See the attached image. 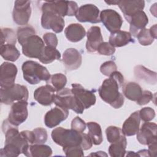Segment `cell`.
Masks as SVG:
<instances>
[{
	"label": "cell",
	"instance_id": "cell-1",
	"mask_svg": "<svg viewBox=\"0 0 157 157\" xmlns=\"http://www.w3.org/2000/svg\"><path fill=\"white\" fill-rule=\"evenodd\" d=\"M124 85V77L118 71L114 72L109 78L104 80L99 88V94L104 102L115 109L120 108L124 103L123 94L120 88Z\"/></svg>",
	"mask_w": 157,
	"mask_h": 157
},
{
	"label": "cell",
	"instance_id": "cell-2",
	"mask_svg": "<svg viewBox=\"0 0 157 157\" xmlns=\"http://www.w3.org/2000/svg\"><path fill=\"white\" fill-rule=\"evenodd\" d=\"M2 129L6 137L2 155L7 157H16L21 153L25 155L30 144L19 132L17 126L10 124L7 119L3 121Z\"/></svg>",
	"mask_w": 157,
	"mask_h": 157
},
{
	"label": "cell",
	"instance_id": "cell-3",
	"mask_svg": "<svg viewBox=\"0 0 157 157\" xmlns=\"http://www.w3.org/2000/svg\"><path fill=\"white\" fill-rule=\"evenodd\" d=\"M24 79L31 85L44 80L48 82L51 77L48 71L42 65L34 61H26L22 64Z\"/></svg>",
	"mask_w": 157,
	"mask_h": 157
},
{
	"label": "cell",
	"instance_id": "cell-4",
	"mask_svg": "<svg viewBox=\"0 0 157 157\" xmlns=\"http://www.w3.org/2000/svg\"><path fill=\"white\" fill-rule=\"evenodd\" d=\"M42 26L46 29H52L56 33L62 32L65 25L64 20L52 9L49 1L45 2L42 4Z\"/></svg>",
	"mask_w": 157,
	"mask_h": 157
},
{
	"label": "cell",
	"instance_id": "cell-5",
	"mask_svg": "<svg viewBox=\"0 0 157 157\" xmlns=\"http://www.w3.org/2000/svg\"><path fill=\"white\" fill-rule=\"evenodd\" d=\"M54 142L63 147L80 145L82 142V135L72 129H67L62 127L54 129L52 132Z\"/></svg>",
	"mask_w": 157,
	"mask_h": 157
},
{
	"label": "cell",
	"instance_id": "cell-6",
	"mask_svg": "<svg viewBox=\"0 0 157 157\" xmlns=\"http://www.w3.org/2000/svg\"><path fill=\"white\" fill-rule=\"evenodd\" d=\"M54 103L56 105L71 109L75 113L82 114L84 111V107L77 98L72 93L71 90L64 88L57 92L55 94Z\"/></svg>",
	"mask_w": 157,
	"mask_h": 157
},
{
	"label": "cell",
	"instance_id": "cell-7",
	"mask_svg": "<svg viewBox=\"0 0 157 157\" xmlns=\"http://www.w3.org/2000/svg\"><path fill=\"white\" fill-rule=\"evenodd\" d=\"M29 92L26 86L14 84L6 88H1V102L2 104L9 105L15 101H26L28 98Z\"/></svg>",
	"mask_w": 157,
	"mask_h": 157
},
{
	"label": "cell",
	"instance_id": "cell-8",
	"mask_svg": "<svg viewBox=\"0 0 157 157\" xmlns=\"http://www.w3.org/2000/svg\"><path fill=\"white\" fill-rule=\"evenodd\" d=\"M22 52L27 57L39 59L45 48L43 40L37 35L26 39L21 45Z\"/></svg>",
	"mask_w": 157,
	"mask_h": 157
},
{
	"label": "cell",
	"instance_id": "cell-9",
	"mask_svg": "<svg viewBox=\"0 0 157 157\" xmlns=\"http://www.w3.org/2000/svg\"><path fill=\"white\" fill-rule=\"evenodd\" d=\"M31 14V2L29 1L17 0L14 2L12 12L13 21L18 25L28 23Z\"/></svg>",
	"mask_w": 157,
	"mask_h": 157
},
{
	"label": "cell",
	"instance_id": "cell-10",
	"mask_svg": "<svg viewBox=\"0 0 157 157\" xmlns=\"http://www.w3.org/2000/svg\"><path fill=\"white\" fill-rule=\"evenodd\" d=\"M100 21L111 33L119 31L123 24L121 15L112 9H105L99 15Z\"/></svg>",
	"mask_w": 157,
	"mask_h": 157
},
{
	"label": "cell",
	"instance_id": "cell-11",
	"mask_svg": "<svg viewBox=\"0 0 157 157\" xmlns=\"http://www.w3.org/2000/svg\"><path fill=\"white\" fill-rule=\"evenodd\" d=\"M28 102L26 101H17L12 104L7 120L13 126H18L23 123L28 116Z\"/></svg>",
	"mask_w": 157,
	"mask_h": 157
},
{
	"label": "cell",
	"instance_id": "cell-12",
	"mask_svg": "<svg viewBox=\"0 0 157 157\" xmlns=\"http://www.w3.org/2000/svg\"><path fill=\"white\" fill-rule=\"evenodd\" d=\"M75 16L80 22L98 23L101 21L99 9L92 4H87L80 7Z\"/></svg>",
	"mask_w": 157,
	"mask_h": 157
},
{
	"label": "cell",
	"instance_id": "cell-13",
	"mask_svg": "<svg viewBox=\"0 0 157 157\" xmlns=\"http://www.w3.org/2000/svg\"><path fill=\"white\" fill-rule=\"evenodd\" d=\"M157 125L155 123L145 122L139 128L137 134V139L142 145H149L157 141Z\"/></svg>",
	"mask_w": 157,
	"mask_h": 157
},
{
	"label": "cell",
	"instance_id": "cell-14",
	"mask_svg": "<svg viewBox=\"0 0 157 157\" xmlns=\"http://www.w3.org/2000/svg\"><path fill=\"white\" fill-rule=\"evenodd\" d=\"M71 91L85 109L90 108L96 103V96L94 92L86 90L78 83L72 84Z\"/></svg>",
	"mask_w": 157,
	"mask_h": 157
},
{
	"label": "cell",
	"instance_id": "cell-15",
	"mask_svg": "<svg viewBox=\"0 0 157 157\" xmlns=\"http://www.w3.org/2000/svg\"><path fill=\"white\" fill-rule=\"evenodd\" d=\"M0 70L1 88H6L14 85L17 74V66L13 63L4 62L1 65Z\"/></svg>",
	"mask_w": 157,
	"mask_h": 157
},
{
	"label": "cell",
	"instance_id": "cell-16",
	"mask_svg": "<svg viewBox=\"0 0 157 157\" xmlns=\"http://www.w3.org/2000/svg\"><path fill=\"white\" fill-rule=\"evenodd\" d=\"M69 115V111L65 108L56 105L48 111L44 117V123L46 126L52 128L65 120Z\"/></svg>",
	"mask_w": 157,
	"mask_h": 157
},
{
	"label": "cell",
	"instance_id": "cell-17",
	"mask_svg": "<svg viewBox=\"0 0 157 157\" xmlns=\"http://www.w3.org/2000/svg\"><path fill=\"white\" fill-rule=\"evenodd\" d=\"M49 3L52 9L62 17L75 15L78 9L77 4L74 1H49Z\"/></svg>",
	"mask_w": 157,
	"mask_h": 157
},
{
	"label": "cell",
	"instance_id": "cell-18",
	"mask_svg": "<svg viewBox=\"0 0 157 157\" xmlns=\"http://www.w3.org/2000/svg\"><path fill=\"white\" fill-rule=\"evenodd\" d=\"M55 90L50 85H46L37 88L34 92V98L40 104L48 106L54 102Z\"/></svg>",
	"mask_w": 157,
	"mask_h": 157
},
{
	"label": "cell",
	"instance_id": "cell-19",
	"mask_svg": "<svg viewBox=\"0 0 157 157\" xmlns=\"http://www.w3.org/2000/svg\"><path fill=\"white\" fill-rule=\"evenodd\" d=\"M63 62L67 71H73L78 69L81 66L82 57L77 50L74 48H69L63 53Z\"/></svg>",
	"mask_w": 157,
	"mask_h": 157
},
{
	"label": "cell",
	"instance_id": "cell-20",
	"mask_svg": "<svg viewBox=\"0 0 157 157\" xmlns=\"http://www.w3.org/2000/svg\"><path fill=\"white\" fill-rule=\"evenodd\" d=\"M118 6L128 21L132 15L144 9L145 7V1L141 0L119 1Z\"/></svg>",
	"mask_w": 157,
	"mask_h": 157
},
{
	"label": "cell",
	"instance_id": "cell-21",
	"mask_svg": "<svg viewBox=\"0 0 157 157\" xmlns=\"http://www.w3.org/2000/svg\"><path fill=\"white\" fill-rule=\"evenodd\" d=\"M128 22L130 24L131 35L136 37L139 32L144 29L148 24V18L146 13L143 10H140L132 15Z\"/></svg>",
	"mask_w": 157,
	"mask_h": 157
},
{
	"label": "cell",
	"instance_id": "cell-22",
	"mask_svg": "<svg viewBox=\"0 0 157 157\" xmlns=\"http://www.w3.org/2000/svg\"><path fill=\"white\" fill-rule=\"evenodd\" d=\"M86 48L88 52L94 53L97 52L99 45L103 42L101 28L99 26H91L88 31Z\"/></svg>",
	"mask_w": 157,
	"mask_h": 157
},
{
	"label": "cell",
	"instance_id": "cell-23",
	"mask_svg": "<svg viewBox=\"0 0 157 157\" xmlns=\"http://www.w3.org/2000/svg\"><path fill=\"white\" fill-rule=\"evenodd\" d=\"M140 118L139 111H136L125 120L122 126V133L126 136L136 134L139 129Z\"/></svg>",
	"mask_w": 157,
	"mask_h": 157
},
{
	"label": "cell",
	"instance_id": "cell-24",
	"mask_svg": "<svg viewBox=\"0 0 157 157\" xmlns=\"http://www.w3.org/2000/svg\"><path fill=\"white\" fill-rule=\"evenodd\" d=\"M67 39L72 42L80 41L86 35V31L82 25L78 23H72L67 26L64 30Z\"/></svg>",
	"mask_w": 157,
	"mask_h": 157
},
{
	"label": "cell",
	"instance_id": "cell-25",
	"mask_svg": "<svg viewBox=\"0 0 157 157\" xmlns=\"http://www.w3.org/2000/svg\"><path fill=\"white\" fill-rule=\"evenodd\" d=\"M109 40V43L114 47H121L133 42L130 33L121 30L111 33Z\"/></svg>",
	"mask_w": 157,
	"mask_h": 157
},
{
	"label": "cell",
	"instance_id": "cell-26",
	"mask_svg": "<svg viewBox=\"0 0 157 157\" xmlns=\"http://www.w3.org/2000/svg\"><path fill=\"white\" fill-rule=\"evenodd\" d=\"M122 92L126 98L136 102L140 97L143 90L138 83L130 82L123 85L122 87Z\"/></svg>",
	"mask_w": 157,
	"mask_h": 157
},
{
	"label": "cell",
	"instance_id": "cell-27",
	"mask_svg": "<svg viewBox=\"0 0 157 157\" xmlns=\"http://www.w3.org/2000/svg\"><path fill=\"white\" fill-rule=\"evenodd\" d=\"M52 155V148L47 145H29L25 155L28 157H48Z\"/></svg>",
	"mask_w": 157,
	"mask_h": 157
},
{
	"label": "cell",
	"instance_id": "cell-28",
	"mask_svg": "<svg viewBox=\"0 0 157 157\" xmlns=\"http://www.w3.org/2000/svg\"><path fill=\"white\" fill-rule=\"evenodd\" d=\"M134 75L136 78L144 80L148 84L155 85L156 83V73L143 66L139 65L134 68Z\"/></svg>",
	"mask_w": 157,
	"mask_h": 157
},
{
	"label": "cell",
	"instance_id": "cell-29",
	"mask_svg": "<svg viewBox=\"0 0 157 157\" xmlns=\"http://www.w3.org/2000/svg\"><path fill=\"white\" fill-rule=\"evenodd\" d=\"M127 140L125 136L122 134L120 139L112 143L109 148V153L112 157H123L126 153Z\"/></svg>",
	"mask_w": 157,
	"mask_h": 157
},
{
	"label": "cell",
	"instance_id": "cell-30",
	"mask_svg": "<svg viewBox=\"0 0 157 157\" xmlns=\"http://www.w3.org/2000/svg\"><path fill=\"white\" fill-rule=\"evenodd\" d=\"M60 58L61 54L56 48L47 45L45 46L39 60L44 64H49L56 59H60Z\"/></svg>",
	"mask_w": 157,
	"mask_h": 157
},
{
	"label": "cell",
	"instance_id": "cell-31",
	"mask_svg": "<svg viewBox=\"0 0 157 157\" xmlns=\"http://www.w3.org/2000/svg\"><path fill=\"white\" fill-rule=\"evenodd\" d=\"M86 126L89 130L88 134L91 139L93 144L96 145H100L103 141L101 126L98 123L93 121L87 123Z\"/></svg>",
	"mask_w": 157,
	"mask_h": 157
},
{
	"label": "cell",
	"instance_id": "cell-32",
	"mask_svg": "<svg viewBox=\"0 0 157 157\" xmlns=\"http://www.w3.org/2000/svg\"><path fill=\"white\" fill-rule=\"evenodd\" d=\"M0 54L4 59L10 61H15L20 56V53L15 45L11 44L1 45Z\"/></svg>",
	"mask_w": 157,
	"mask_h": 157
},
{
	"label": "cell",
	"instance_id": "cell-33",
	"mask_svg": "<svg viewBox=\"0 0 157 157\" xmlns=\"http://www.w3.org/2000/svg\"><path fill=\"white\" fill-rule=\"evenodd\" d=\"M49 82L52 83L56 92L64 88L67 83V78L65 75L61 73H58L51 75Z\"/></svg>",
	"mask_w": 157,
	"mask_h": 157
},
{
	"label": "cell",
	"instance_id": "cell-34",
	"mask_svg": "<svg viewBox=\"0 0 157 157\" xmlns=\"http://www.w3.org/2000/svg\"><path fill=\"white\" fill-rule=\"evenodd\" d=\"M1 45L6 44L15 45L16 36L15 32L10 28H4L1 29Z\"/></svg>",
	"mask_w": 157,
	"mask_h": 157
},
{
	"label": "cell",
	"instance_id": "cell-35",
	"mask_svg": "<svg viewBox=\"0 0 157 157\" xmlns=\"http://www.w3.org/2000/svg\"><path fill=\"white\" fill-rule=\"evenodd\" d=\"M36 31L31 26H25L18 28L17 33V37L19 44L21 45L25 40L29 36L35 35Z\"/></svg>",
	"mask_w": 157,
	"mask_h": 157
},
{
	"label": "cell",
	"instance_id": "cell-36",
	"mask_svg": "<svg viewBox=\"0 0 157 157\" xmlns=\"http://www.w3.org/2000/svg\"><path fill=\"white\" fill-rule=\"evenodd\" d=\"M136 37H137L140 44L144 46L151 45L155 40V39L151 35L149 29L147 28H144L140 30L137 34Z\"/></svg>",
	"mask_w": 157,
	"mask_h": 157
},
{
	"label": "cell",
	"instance_id": "cell-37",
	"mask_svg": "<svg viewBox=\"0 0 157 157\" xmlns=\"http://www.w3.org/2000/svg\"><path fill=\"white\" fill-rule=\"evenodd\" d=\"M105 134L108 142L112 144L118 140L123 133L120 128L110 126L105 129Z\"/></svg>",
	"mask_w": 157,
	"mask_h": 157
},
{
	"label": "cell",
	"instance_id": "cell-38",
	"mask_svg": "<svg viewBox=\"0 0 157 157\" xmlns=\"http://www.w3.org/2000/svg\"><path fill=\"white\" fill-rule=\"evenodd\" d=\"M117 65L113 61H108L101 64L100 67L101 72L107 77L110 76L114 72L117 71Z\"/></svg>",
	"mask_w": 157,
	"mask_h": 157
},
{
	"label": "cell",
	"instance_id": "cell-39",
	"mask_svg": "<svg viewBox=\"0 0 157 157\" xmlns=\"http://www.w3.org/2000/svg\"><path fill=\"white\" fill-rule=\"evenodd\" d=\"M63 150L67 156H84L83 150L80 145L65 147Z\"/></svg>",
	"mask_w": 157,
	"mask_h": 157
},
{
	"label": "cell",
	"instance_id": "cell-40",
	"mask_svg": "<svg viewBox=\"0 0 157 157\" xmlns=\"http://www.w3.org/2000/svg\"><path fill=\"white\" fill-rule=\"evenodd\" d=\"M139 113L140 120H142L144 122L150 121L152 120L155 117V110L150 107L142 108L139 111Z\"/></svg>",
	"mask_w": 157,
	"mask_h": 157
},
{
	"label": "cell",
	"instance_id": "cell-41",
	"mask_svg": "<svg viewBox=\"0 0 157 157\" xmlns=\"http://www.w3.org/2000/svg\"><path fill=\"white\" fill-rule=\"evenodd\" d=\"M35 134L34 144H44L47 140L48 135L47 131L42 128H37L33 130Z\"/></svg>",
	"mask_w": 157,
	"mask_h": 157
},
{
	"label": "cell",
	"instance_id": "cell-42",
	"mask_svg": "<svg viewBox=\"0 0 157 157\" xmlns=\"http://www.w3.org/2000/svg\"><path fill=\"white\" fill-rule=\"evenodd\" d=\"M115 52L114 47L111 45L109 42H103L98 47L97 52L102 55L110 56L113 55Z\"/></svg>",
	"mask_w": 157,
	"mask_h": 157
},
{
	"label": "cell",
	"instance_id": "cell-43",
	"mask_svg": "<svg viewBox=\"0 0 157 157\" xmlns=\"http://www.w3.org/2000/svg\"><path fill=\"white\" fill-rule=\"evenodd\" d=\"M86 124L85 122L79 117H75L71 122V129L82 133L86 129Z\"/></svg>",
	"mask_w": 157,
	"mask_h": 157
},
{
	"label": "cell",
	"instance_id": "cell-44",
	"mask_svg": "<svg viewBox=\"0 0 157 157\" xmlns=\"http://www.w3.org/2000/svg\"><path fill=\"white\" fill-rule=\"evenodd\" d=\"M43 39L47 46L56 48L58 45V39L56 36L52 33H45L43 36Z\"/></svg>",
	"mask_w": 157,
	"mask_h": 157
},
{
	"label": "cell",
	"instance_id": "cell-45",
	"mask_svg": "<svg viewBox=\"0 0 157 157\" xmlns=\"http://www.w3.org/2000/svg\"><path fill=\"white\" fill-rule=\"evenodd\" d=\"M153 98V94L151 91L148 90L143 91L140 97L136 101L137 104L140 105H143L148 104Z\"/></svg>",
	"mask_w": 157,
	"mask_h": 157
},
{
	"label": "cell",
	"instance_id": "cell-46",
	"mask_svg": "<svg viewBox=\"0 0 157 157\" xmlns=\"http://www.w3.org/2000/svg\"><path fill=\"white\" fill-rule=\"evenodd\" d=\"M82 142L81 143L80 147L83 150H87L90 148L93 145V142L90 137L88 134H85L83 132L82 133Z\"/></svg>",
	"mask_w": 157,
	"mask_h": 157
},
{
	"label": "cell",
	"instance_id": "cell-47",
	"mask_svg": "<svg viewBox=\"0 0 157 157\" xmlns=\"http://www.w3.org/2000/svg\"><path fill=\"white\" fill-rule=\"evenodd\" d=\"M20 132L30 145L35 144L36 139H35V134L33 131H31L26 130V131H23Z\"/></svg>",
	"mask_w": 157,
	"mask_h": 157
},
{
	"label": "cell",
	"instance_id": "cell-48",
	"mask_svg": "<svg viewBox=\"0 0 157 157\" xmlns=\"http://www.w3.org/2000/svg\"><path fill=\"white\" fill-rule=\"evenodd\" d=\"M156 142L157 141L153 142L150 144L148 145V154L150 156H155L156 153Z\"/></svg>",
	"mask_w": 157,
	"mask_h": 157
},
{
	"label": "cell",
	"instance_id": "cell-49",
	"mask_svg": "<svg viewBox=\"0 0 157 157\" xmlns=\"http://www.w3.org/2000/svg\"><path fill=\"white\" fill-rule=\"evenodd\" d=\"M150 30V33L151 34V35L152 36V37L155 39H156V25H154L153 26H152L150 29H149Z\"/></svg>",
	"mask_w": 157,
	"mask_h": 157
},
{
	"label": "cell",
	"instance_id": "cell-50",
	"mask_svg": "<svg viewBox=\"0 0 157 157\" xmlns=\"http://www.w3.org/2000/svg\"><path fill=\"white\" fill-rule=\"evenodd\" d=\"M139 156H150L147 150H141L137 152Z\"/></svg>",
	"mask_w": 157,
	"mask_h": 157
},
{
	"label": "cell",
	"instance_id": "cell-51",
	"mask_svg": "<svg viewBox=\"0 0 157 157\" xmlns=\"http://www.w3.org/2000/svg\"><path fill=\"white\" fill-rule=\"evenodd\" d=\"M107 156V155L104 152V151H96L94 153H91L90 155V156Z\"/></svg>",
	"mask_w": 157,
	"mask_h": 157
},
{
	"label": "cell",
	"instance_id": "cell-52",
	"mask_svg": "<svg viewBox=\"0 0 157 157\" xmlns=\"http://www.w3.org/2000/svg\"><path fill=\"white\" fill-rule=\"evenodd\" d=\"M107 4H110V5H118L119 1H105Z\"/></svg>",
	"mask_w": 157,
	"mask_h": 157
},
{
	"label": "cell",
	"instance_id": "cell-53",
	"mask_svg": "<svg viewBox=\"0 0 157 157\" xmlns=\"http://www.w3.org/2000/svg\"><path fill=\"white\" fill-rule=\"evenodd\" d=\"M127 156H139V155L137 153H135L134 151H128V153L127 154Z\"/></svg>",
	"mask_w": 157,
	"mask_h": 157
}]
</instances>
